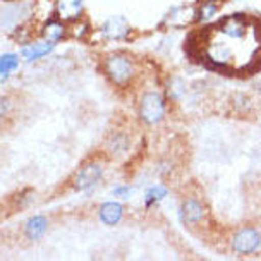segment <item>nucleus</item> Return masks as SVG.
Instances as JSON below:
<instances>
[{"label": "nucleus", "mask_w": 261, "mask_h": 261, "mask_svg": "<svg viewBox=\"0 0 261 261\" xmlns=\"http://www.w3.org/2000/svg\"><path fill=\"white\" fill-rule=\"evenodd\" d=\"M100 31L107 40L122 41V40H127V36L130 33V26L122 16H112L101 24Z\"/></svg>", "instance_id": "obj_6"}, {"label": "nucleus", "mask_w": 261, "mask_h": 261, "mask_svg": "<svg viewBox=\"0 0 261 261\" xmlns=\"http://www.w3.org/2000/svg\"><path fill=\"white\" fill-rule=\"evenodd\" d=\"M167 194H169L167 188H163V186H153V188L148 189L146 194H144V206L146 208L155 206L156 203H160L162 199L167 198Z\"/></svg>", "instance_id": "obj_14"}, {"label": "nucleus", "mask_w": 261, "mask_h": 261, "mask_svg": "<svg viewBox=\"0 0 261 261\" xmlns=\"http://www.w3.org/2000/svg\"><path fill=\"white\" fill-rule=\"evenodd\" d=\"M112 194L119 199H129L133 196V188H129V186H117V188H114V191H112Z\"/></svg>", "instance_id": "obj_16"}, {"label": "nucleus", "mask_w": 261, "mask_h": 261, "mask_svg": "<svg viewBox=\"0 0 261 261\" xmlns=\"http://www.w3.org/2000/svg\"><path fill=\"white\" fill-rule=\"evenodd\" d=\"M213 2H217V0H213Z\"/></svg>", "instance_id": "obj_17"}, {"label": "nucleus", "mask_w": 261, "mask_h": 261, "mask_svg": "<svg viewBox=\"0 0 261 261\" xmlns=\"http://www.w3.org/2000/svg\"><path fill=\"white\" fill-rule=\"evenodd\" d=\"M261 248V234L253 227H244L232 237V249L239 254H253Z\"/></svg>", "instance_id": "obj_3"}, {"label": "nucleus", "mask_w": 261, "mask_h": 261, "mask_svg": "<svg viewBox=\"0 0 261 261\" xmlns=\"http://www.w3.org/2000/svg\"><path fill=\"white\" fill-rule=\"evenodd\" d=\"M57 17L65 22H76L85 12V0H55Z\"/></svg>", "instance_id": "obj_7"}, {"label": "nucleus", "mask_w": 261, "mask_h": 261, "mask_svg": "<svg viewBox=\"0 0 261 261\" xmlns=\"http://www.w3.org/2000/svg\"><path fill=\"white\" fill-rule=\"evenodd\" d=\"M217 11H218V7L213 0H204V2H201V6L198 7V11H196V21L208 22L210 19L215 17Z\"/></svg>", "instance_id": "obj_15"}, {"label": "nucleus", "mask_w": 261, "mask_h": 261, "mask_svg": "<svg viewBox=\"0 0 261 261\" xmlns=\"http://www.w3.org/2000/svg\"><path fill=\"white\" fill-rule=\"evenodd\" d=\"M103 71L115 86H127L136 76V65L127 54H110L103 60Z\"/></svg>", "instance_id": "obj_1"}, {"label": "nucleus", "mask_w": 261, "mask_h": 261, "mask_svg": "<svg viewBox=\"0 0 261 261\" xmlns=\"http://www.w3.org/2000/svg\"><path fill=\"white\" fill-rule=\"evenodd\" d=\"M179 215H180V220H182L184 225L193 228L204 220V217H206V210H204L201 201H198V199H194V198H189L180 204Z\"/></svg>", "instance_id": "obj_5"}, {"label": "nucleus", "mask_w": 261, "mask_h": 261, "mask_svg": "<svg viewBox=\"0 0 261 261\" xmlns=\"http://www.w3.org/2000/svg\"><path fill=\"white\" fill-rule=\"evenodd\" d=\"M196 21V9L193 6L172 7L165 17V22L172 28H186Z\"/></svg>", "instance_id": "obj_9"}, {"label": "nucleus", "mask_w": 261, "mask_h": 261, "mask_svg": "<svg viewBox=\"0 0 261 261\" xmlns=\"http://www.w3.org/2000/svg\"><path fill=\"white\" fill-rule=\"evenodd\" d=\"M55 45L54 41H48L45 38H41L38 41H31V43L24 45L21 48V57L26 60L28 64L31 62H36V60L46 57V55H50L55 50Z\"/></svg>", "instance_id": "obj_8"}, {"label": "nucleus", "mask_w": 261, "mask_h": 261, "mask_svg": "<svg viewBox=\"0 0 261 261\" xmlns=\"http://www.w3.org/2000/svg\"><path fill=\"white\" fill-rule=\"evenodd\" d=\"M41 38L54 41V43H59L60 40L65 38V26L62 19H50L46 21L43 28H41Z\"/></svg>", "instance_id": "obj_12"}, {"label": "nucleus", "mask_w": 261, "mask_h": 261, "mask_svg": "<svg viewBox=\"0 0 261 261\" xmlns=\"http://www.w3.org/2000/svg\"><path fill=\"white\" fill-rule=\"evenodd\" d=\"M21 64V55L14 52L0 54V77H9L12 72H16L19 69Z\"/></svg>", "instance_id": "obj_13"}, {"label": "nucleus", "mask_w": 261, "mask_h": 261, "mask_svg": "<svg viewBox=\"0 0 261 261\" xmlns=\"http://www.w3.org/2000/svg\"><path fill=\"white\" fill-rule=\"evenodd\" d=\"M101 175H103V167L98 162H88L74 175V189L91 191L101 180Z\"/></svg>", "instance_id": "obj_4"}, {"label": "nucleus", "mask_w": 261, "mask_h": 261, "mask_svg": "<svg viewBox=\"0 0 261 261\" xmlns=\"http://www.w3.org/2000/svg\"><path fill=\"white\" fill-rule=\"evenodd\" d=\"M165 98L156 91H148L139 98L138 114L146 125H155L165 117Z\"/></svg>", "instance_id": "obj_2"}, {"label": "nucleus", "mask_w": 261, "mask_h": 261, "mask_svg": "<svg viewBox=\"0 0 261 261\" xmlns=\"http://www.w3.org/2000/svg\"><path fill=\"white\" fill-rule=\"evenodd\" d=\"M124 217V206L117 201H107L98 210V218L105 225H117Z\"/></svg>", "instance_id": "obj_10"}, {"label": "nucleus", "mask_w": 261, "mask_h": 261, "mask_svg": "<svg viewBox=\"0 0 261 261\" xmlns=\"http://www.w3.org/2000/svg\"><path fill=\"white\" fill-rule=\"evenodd\" d=\"M46 230H48V218L43 215L31 217L24 225V234L30 241L41 239L46 234Z\"/></svg>", "instance_id": "obj_11"}]
</instances>
